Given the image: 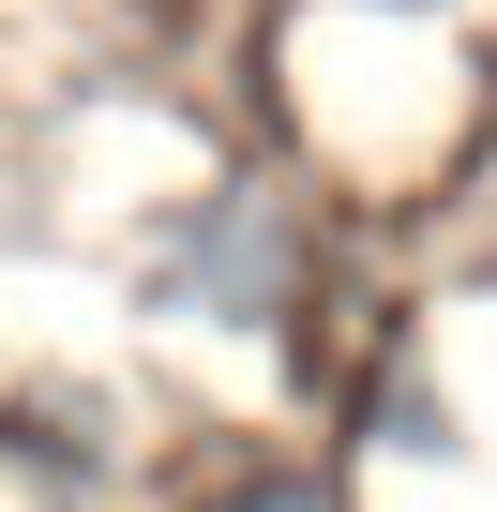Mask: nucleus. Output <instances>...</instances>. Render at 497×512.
<instances>
[{"mask_svg": "<svg viewBox=\"0 0 497 512\" xmlns=\"http://www.w3.org/2000/svg\"><path fill=\"white\" fill-rule=\"evenodd\" d=\"M347 16H452V0H347Z\"/></svg>", "mask_w": 497, "mask_h": 512, "instance_id": "obj_3", "label": "nucleus"}, {"mask_svg": "<svg viewBox=\"0 0 497 512\" xmlns=\"http://www.w3.org/2000/svg\"><path fill=\"white\" fill-rule=\"evenodd\" d=\"M181 512H362V497H347V467H317V452H226V467L181 482Z\"/></svg>", "mask_w": 497, "mask_h": 512, "instance_id": "obj_2", "label": "nucleus"}, {"mask_svg": "<svg viewBox=\"0 0 497 512\" xmlns=\"http://www.w3.org/2000/svg\"><path fill=\"white\" fill-rule=\"evenodd\" d=\"M302 287H317V226H302V196H272V181L196 196V211L166 226V272H151V302H166L181 332H287Z\"/></svg>", "mask_w": 497, "mask_h": 512, "instance_id": "obj_1", "label": "nucleus"}]
</instances>
